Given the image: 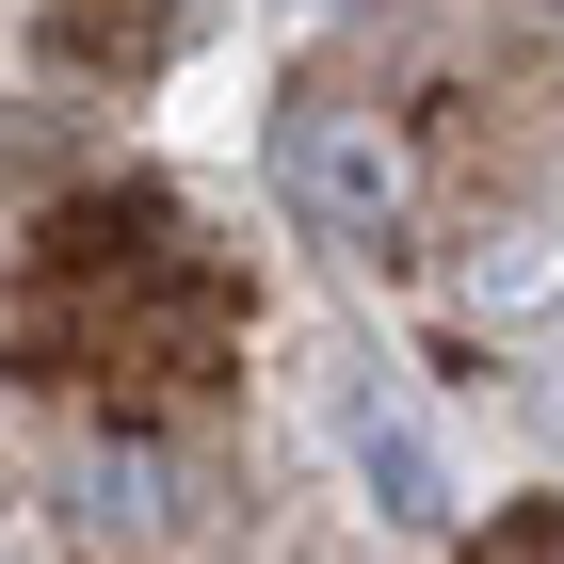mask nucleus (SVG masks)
<instances>
[{
	"instance_id": "nucleus-2",
	"label": "nucleus",
	"mask_w": 564,
	"mask_h": 564,
	"mask_svg": "<svg viewBox=\"0 0 564 564\" xmlns=\"http://www.w3.org/2000/svg\"><path fill=\"white\" fill-rule=\"evenodd\" d=\"M339 435H355V468L388 484V517H452V468H435V435L403 420L388 388H355V403H339Z\"/></svg>"
},
{
	"instance_id": "nucleus-1",
	"label": "nucleus",
	"mask_w": 564,
	"mask_h": 564,
	"mask_svg": "<svg viewBox=\"0 0 564 564\" xmlns=\"http://www.w3.org/2000/svg\"><path fill=\"white\" fill-rule=\"evenodd\" d=\"M274 194H291L306 242H339V259H388L403 242V162L371 113H339V97H291L274 113Z\"/></svg>"
},
{
	"instance_id": "nucleus-3",
	"label": "nucleus",
	"mask_w": 564,
	"mask_h": 564,
	"mask_svg": "<svg viewBox=\"0 0 564 564\" xmlns=\"http://www.w3.org/2000/svg\"><path fill=\"white\" fill-rule=\"evenodd\" d=\"M549 420H564V388H549Z\"/></svg>"
}]
</instances>
